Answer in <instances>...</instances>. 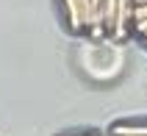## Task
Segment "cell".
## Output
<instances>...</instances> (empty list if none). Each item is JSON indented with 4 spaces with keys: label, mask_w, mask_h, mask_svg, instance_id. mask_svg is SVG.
Instances as JSON below:
<instances>
[{
    "label": "cell",
    "mask_w": 147,
    "mask_h": 136,
    "mask_svg": "<svg viewBox=\"0 0 147 136\" xmlns=\"http://www.w3.org/2000/svg\"><path fill=\"white\" fill-rule=\"evenodd\" d=\"M133 33V0H119L117 6V20H114V31H111V39L125 42Z\"/></svg>",
    "instance_id": "1"
},
{
    "label": "cell",
    "mask_w": 147,
    "mask_h": 136,
    "mask_svg": "<svg viewBox=\"0 0 147 136\" xmlns=\"http://www.w3.org/2000/svg\"><path fill=\"white\" fill-rule=\"evenodd\" d=\"M61 8H64L67 25L72 33L83 31V22H86V8H89V0H61Z\"/></svg>",
    "instance_id": "2"
},
{
    "label": "cell",
    "mask_w": 147,
    "mask_h": 136,
    "mask_svg": "<svg viewBox=\"0 0 147 136\" xmlns=\"http://www.w3.org/2000/svg\"><path fill=\"white\" fill-rule=\"evenodd\" d=\"M111 136H147V122H114Z\"/></svg>",
    "instance_id": "3"
},
{
    "label": "cell",
    "mask_w": 147,
    "mask_h": 136,
    "mask_svg": "<svg viewBox=\"0 0 147 136\" xmlns=\"http://www.w3.org/2000/svg\"><path fill=\"white\" fill-rule=\"evenodd\" d=\"M133 31L147 42V17H144V20H133Z\"/></svg>",
    "instance_id": "4"
},
{
    "label": "cell",
    "mask_w": 147,
    "mask_h": 136,
    "mask_svg": "<svg viewBox=\"0 0 147 136\" xmlns=\"http://www.w3.org/2000/svg\"><path fill=\"white\" fill-rule=\"evenodd\" d=\"M81 136H100V133H81Z\"/></svg>",
    "instance_id": "5"
}]
</instances>
